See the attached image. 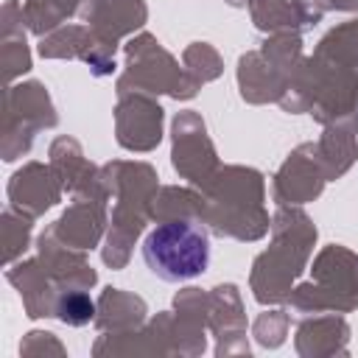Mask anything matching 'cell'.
Instances as JSON below:
<instances>
[{"label": "cell", "instance_id": "cell-1", "mask_svg": "<svg viewBox=\"0 0 358 358\" xmlns=\"http://www.w3.org/2000/svg\"><path fill=\"white\" fill-rule=\"evenodd\" d=\"M316 246V227L296 204H277L271 218V243L252 263L249 285L260 305L288 302L294 280L308 268Z\"/></svg>", "mask_w": 358, "mask_h": 358}, {"label": "cell", "instance_id": "cell-2", "mask_svg": "<svg viewBox=\"0 0 358 358\" xmlns=\"http://www.w3.org/2000/svg\"><path fill=\"white\" fill-rule=\"evenodd\" d=\"M101 182L109 190V199H115L101 257L117 271L126 268L134 241L151 221V199L159 190V176L148 162L112 159L101 165Z\"/></svg>", "mask_w": 358, "mask_h": 358}, {"label": "cell", "instance_id": "cell-3", "mask_svg": "<svg viewBox=\"0 0 358 358\" xmlns=\"http://www.w3.org/2000/svg\"><path fill=\"white\" fill-rule=\"evenodd\" d=\"M204 196V227L213 235L232 241H260L271 229V218L263 204L266 179L257 168L221 165Z\"/></svg>", "mask_w": 358, "mask_h": 358}, {"label": "cell", "instance_id": "cell-4", "mask_svg": "<svg viewBox=\"0 0 358 358\" xmlns=\"http://www.w3.org/2000/svg\"><path fill=\"white\" fill-rule=\"evenodd\" d=\"M294 313H350L358 308V255L341 243L324 246L310 266V280L291 288Z\"/></svg>", "mask_w": 358, "mask_h": 358}, {"label": "cell", "instance_id": "cell-5", "mask_svg": "<svg viewBox=\"0 0 358 358\" xmlns=\"http://www.w3.org/2000/svg\"><path fill=\"white\" fill-rule=\"evenodd\" d=\"M143 260L154 277L165 282H187L210 266V235L201 221H157L143 241Z\"/></svg>", "mask_w": 358, "mask_h": 358}, {"label": "cell", "instance_id": "cell-6", "mask_svg": "<svg viewBox=\"0 0 358 358\" xmlns=\"http://www.w3.org/2000/svg\"><path fill=\"white\" fill-rule=\"evenodd\" d=\"M126 70L115 84V92H148V95H171L176 101H190L199 95L201 81L193 78L185 64L179 62L159 45L157 36L151 34H137L126 45Z\"/></svg>", "mask_w": 358, "mask_h": 358}, {"label": "cell", "instance_id": "cell-7", "mask_svg": "<svg viewBox=\"0 0 358 358\" xmlns=\"http://www.w3.org/2000/svg\"><path fill=\"white\" fill-rule=\"evenodd\" d=\"M59 123L56 106L42 81H20L6 87L3 101V162H14L25 157L34 145L36 131L53 129Z\"/></svg>", "mask_w": 358, "mask_h": 358}, {"label": "cell", "instance_id": "cell-8", "mask_svg": "<svg viewBox=\"0 0 358 358\" xmlns=\"http://www.w3.org/2000/svg\"><path fill=\"white\" fill-rule=\"evenodd\" d=\"M171 140H173L171 145L173 171L204 193L213 185L215 173L221 171V162H218V151L207 134L201 115L193 109L179 112L171 123Z\"/></svg>", "mask_w": 358, "mask_h": 358}, {"label": "cell", "instance_id": "cell-9", "mask_svg": "<svg viewBox=\"0 0 358 358\" xmlns=\"http://www.w3.org/2000/svg\"><path fill=\"white\" fill-rule=\"evenodd\" d=\"M42 59H81L95 78H106L115 73L117 45L101 39L87 22H67L39 39Z\"/></svg>", "mask_w": 358, "mask_h": 358}, {"label": "cell", "instance_id": "cell-10", "mask_svg": "<svg viewBox=\"0 0 358 358\" xmlns=\"http://www.w3.org/2000/svg\"><path fill=\"white\" fill-rule=\"evenodd\" d=\"M165 109L148 92H123L115 103V140L120 148L148 154L162 140Z\"/></svg>", "mask_w": 358, "mask_h": 358}, {"label": "cell", "instance_id": "cell-11", "mask_svg": "<svg viewBox=\"0 0 358 358\" xmlns=\"http://www.w3.org/2000/svg\"><path fill=\"white\" fill-rule=\"evenodd\" d=\"M106 201H109V190L103 187V182L98 176V182L90 190L76 193L73 201L67 204V210L59 215V221L50 224L53 232L59 235V241H64L67 246L84 249V252L95 249L109 224Z\"/></svg>", "mask_w": 358, "mask_h": 358}, {"label": "cell", "instance_id": "cell-12", "mask_svg": "<svg viewBox=\"0 0 358 358\" xmlns=\"http://www.w3.org/2000/svg\"><path fill=\"white\" fill-rule=\"evenodd\" d=\"M324 185H327V176H324V168L316 157V145L302 143L277 168V173L271 179V196L277 204L302 207V204L319 199Z\"/></svg>", "mask_w": 358, "mask_h": 358}, {"label": "cell", "instance_id": "cell-13", "mask_svg": "<svg viewBox=\"0 0 358 358\" xmlns=\"http://www.w3.org/2000/svg\"><path fill=\"white\" fill-rule=\"evenodd\" d=\"M62 182L56 176V171L50 168V162H25L20 171L11 173L8 179V187H6V196H8V204L39 218L45 215L50 207H56L62 201Z\"/></svg>", "mask_w": 358, "mask_h": 358}, {"label": "cell", "instance_id": "cell-14", "mask_svg": "<svg viewBox=\"0 0 358 358\" xmlns=\"http://www.w3.org/2000/svg\"><path fill=\"white\" fill-rule=\"evenodd\" d=\"M210 330L218 338L215 355H249L246 310L235 282H221L210 291Z\"/></svg>", "mask_w": 358, "mask_h": 358}, {"label": "cell", "instance_id": "cell-15", "mask_svg": "<svg viewBox=\"0 0 358 358\" xmlns=\"http://www.w3.org/2000/svg\"><path fill=\"white\" fill-rule=\"evenodd\" d=\"M36 257L45 263V268L59 282V288H92L98 282V274L90 266L84 249H76V246H67L64 241H59L53 227L39 232Z\"/></svg>", "mask_w": 358, "mask_h": 358}, {"label": "cell", "instance_id": "cell-16", "mask_svg": "<svg viewBox=\"0 0 358 358\" xmlns=\"http://www.w3.org/2000/svg\"><path fill=\"white\" fill-rule=\"evenodd\" d=\"M6 280L20 291L25 316L31 319H48L56 316V299H59V282L50 277L45 263L39 257L17 260L6 268Z\"/></svg>", "mask_w": 358, "mask_h": 358}, {"label": "cell", "instance_id": "cell-17", "mask_svg": "<svg viewBox=\"0 0 358 358\" xmlns=\"http://www.w3.org/2000/svg\"><path fill=\"white\" fill-rule=\"evenodd\" d=\"M78 14L101 39L117 45L145 25L148 6L145 0H84Z\"/></svg>", "mask_w": 358, "mask_h": 358}, {"label": "cell", "instance_id": "cell-18", "mask_svg": "<svg viewBox=\"0 0 358 358\" xmlns=\"http://www.w3.org/2000/svg\"><path fill=\"white\" fill-rule=\"evenodd\" d=\"M249 17L263 34H305L322 22L324 11L313 0H252Z\"/></svg>", "mask_w": 358, "mask_h": 358}, {"label": "cell", "instance_id": "cell-19", "mask_svg": "<svg viewBox=\"0 0 358 358\" xmlns=\"http://www.w3.org/2000/svg\"><path fill=\"white\" fill-rule=\"evenodd\" d=\"M347 341H350V324L344 316L333 310L305 316L294 336V347L302 358L347 355Z\"/></svg>", "mask_w": 358, "mask_h": 358}, {"label": "cell", "instance_id": "cell-20", "mask_svg": "<svg viewBox=\"0 0 358 358\" xmlns=\"http://www.w3.org/2000/svg\"><path fill=\"white\" fill-rule=\"evenodd\" d=\"M288 81L291 78L280 67H274L260 48L238 59V90L246 103H280V98L288 90Z\"/></svg>", "mask_w": 358, "mask_h": 358}, {"label": "cell", "instance_id": "cell-21", "mask_svg": "<svg viewBox=\"0 0 358 358\" xmlns=\"http://www.w3.org/2000/svg\"><path fill=\"white\" fill-rule=\"evenodd\" d=\"M313 145H316V157L324 168L327 182L341 179L358 159V115L327 123L322 137Z\"/></svg>", "mask_w": 358, "mask_h": 358}, {"label": "cell", "instance_id": "cell-22", "mask_svg": "<svg viewBox=\"0 0 358 358\" xmlns=\"http://www.w3.org/2000/svg\"><path fill=\"white\" fill-rule=\"evenodd\" d=\"M48 162H50V168L56 171L62 187H64L67 193H73V196L90 190V187L98 182V176H101V168H95V165L84 157L81 143L73 140V137H67V134H62V137H56V140L50 143Z\"/></svg>", "mask_w": 358, "mask_h": 358}, {"label": "cell", "instance_id": "cell-23", "mask_svg": "<svg viewBox=\"0 0 358 358\" xmlns=\"http://www.w3.org/2000/svg\"><path fill=\"white\" fill-rule=\"evenodd\" d=\"M95 327L101 333H126L145 324L148 305L143 296L123 291V288H103L95 299Z\"/></svg>", "mask_w": 358, "mask_h": 358}, {"label": "cell", "instance_id": "cell-24", "mask_svg": "<svg viewBox=\"0 0 358 358\" xmlns=\"http://www.w3.org/2000/svg\"><path fill=\"white\" fill-rule=\"evenodd\" d=\"M204 207L207 196L196 187H179L165 185L151 199V221H171V218H190L204 224Z\"/></svg>", "mask_w": 358, "mask_h": 358}, {"label": "cell", "instance_id": "cell-25", "mask_svg": "<svg viewBox=\"0 0 358 358\" xmlns=\"http://www.w3.org/2000/svg\"><path fill=\"white\" fill-rule=\"evenodd\" d=\"M313 56L330 67H341V70H358V20H347L336 28H330Z\"/></svg>", "mask_w": 358, "mask_h": 358}, {"label": "cell", "instance_id": "cell-26", "mask_svg": "<svg viewBox=\"0 0 358 358\" xmlns=\"http://www.w3.org/2000/svg\"><path fill=\"white\" fill-rule=\"evenodd\" d=\"M31 232H34V215L17 210V207H6L0 215V235H3V263L11 266L17 263L25 249L31 246Z\"/></svg>", "mask_w": 358, "mask_h": 358}, {"label": "cell", "instance_id": "cell-27", "mask_svg": "<svg viewBox=\"0 0 358 358\" xmlns=\"http://www.w3.org/2000/svg\"><path fill=\"white\" fill-rule=\"evenodd\" d=\"M263 56L280 67L288 78L296 73V67L305 62V53H302V34H268V39L260 45Z\"/></svg>", "mask_w": 358, "mask_h": 358}, {"label": "cell", "instance_id": "cell-28", "mask_svg": "<svg viewBox=\"0 0 358 358\" xmlns=\"http://www.w3.org/2000/svg\"><path fill=\"white\" fill-rule=\"evenodd\" d=\"M95 302L90 296V288H62L56 299V319L70 327H84L95 322Z\"/></svg>", "mask_w": 358, "mask_h": 358}, {"label": "cell", "instance_id": "cell-29", "mask_svg": "<svg viewBox=\"0 0 358 358\" xmlns=\"http://www.w3.org/2000/svg\"><path fill=\"white\" fill-rule=\"evenodd\" d=\"M182 64L201 84L215 81L224 73V59H221V53L210 42H193V45H187L185 53H182Z\"/></svg>", "mask_w": 358, "mask_h": 358}, {"label": "cell", "instance_id": "cell-30", "mask_svg": "<svg viewBox=\"0 0 358 358\" xmlns=\"http://www.w3.org/2000/svg\"><path fill=\"white\" fill-rule=\"evenodd\" d=\"M0 67H3L6 84H14L22 73L31 70V48L25 36H6L0 42Z\"/></svg>", "mask_w": 358, "mask_h": 358}, {"label": "cell", "instance_id": "cell-31", "mask_svg": "<svg viewBox=\"0 0 358 358\" xmlns=\"http://www.w3.org/2000/svg\"><path fill=\"white\" fill-rule=\"evenodd\" d=\"M288 324H291V316L285 310H266L255 319L252 324V336L260 347L266 350H277L285 344V336H288Z\"/></svg>", "mask_w": 358, "mask_h": 358}, {"label": "cell", "instance_id": "cell-32", "mask_svg": "<svg viewBox=\"0 0 358 358\" xmlns=\"http://www.w3.org/2000/svg\"><path fill=\"white\" fill-rule=\"evenodd\" d=\"M22 17H25L28 34H36L39 39L56 31L59 25H64V17L48 0H22Z\"/></svg>", "mask_w": 358, "mask_h": 358}, {"label": "cell", "instance_id": "cell-33", "mask_svg": "<svg viewBox=\"0 0 358 358\" xmlns=\"http://www.w3.org/2000/svg\"><path fill=\"white\" fill-rule=\"evenodd\" d=\"M48 355V352H53V355H64L67 350H64V344L56 338V333H50V330H31V333H25V338L20 341V355Z\"/></svg>", "mask_w": 358, "mask_h": 358}, {"label": "cell", "instance_id": "cell-34", "mask_svg": "<svg viewBox=\"0 0 358 358\" xmlns=\"http://www.w3.org/2000/svg\"><path fill=\"white\" fill-rule=\"evenodd\" d=\"M25 17H22V3L20 0H3L0 8V34L6 36H25Z\"/></svg>", "mask_w": 358, "mask_h": 358}, {"label": "cell", "instance_id": "cell-35", "mask_svg": "<svg viewBox=\"0 0 358 358\" xmlns=\"http://www.w3.org/2000/svg\"><path fill=\"white\" fill-rule=\"evenodd\" d=\"M322 11H358V0H313Z\"/></svg>", "mask_w": 358, "mask_h": 358}, {"label": "cell", "instance_id": "cell-36", "mask_svg": "<svg viewBox=\"0 0 358 358\" xmlns=\"http://www.w3.org/2000/svg\"><path fill=\"white\" fill-rule=\"evenodd\" d=\"M48 3H50V6L64 17V20H67V17H73V14H78V11H81V6H84V0H48Z\"/></svg>", "mask_w": 358, "mask_h": 358}, {"label": "cell", "instance_id": "cell-37", "mask_svg": "<svg viewBox=\"0 0 358 358\" xmlns=\"http://www.w3.org/2000/svg\"><path fill=\"white\" fill-rule=\"evenodd\" d=\"M227 6H232V8H249V3L252 0H224Z\"/></svg>", "mask_w": 358, "mask_h": 358}]
</instances>
